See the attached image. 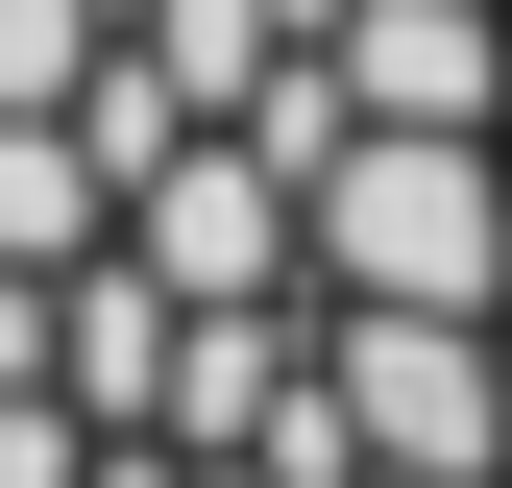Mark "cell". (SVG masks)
<instances>
[{
	"label": "cell",
	"instance_id": "6da1fadb",
	"mask_svg": "<svg viewBox=\"0 0 512 488\" xmlns=\"http://www.w3.org/2000/svg\"><path fill=\"white\" fill-rule=\"evenodd\" d=\"M317 269H342L366 318H488V293H512V171H488V122H366V147L317 171Z\"/></svg>",
	"mask_w": 512,
	"mask_h": 488
},
{
	"label": "cell",
	"instance_id": "7a4b0ae2",
	"mask_svg": "<svg viewBox=\"0 0 512 488\" xmlns=\"http://www.w3.org/2000/svg\"><path fill=\"white\" fill-rule=\"evenodd\" d=\"M342 440L488 488V464H512V342H488V318H342Z\"/></svg>",
	"mask_w": 512,
	"mask_h": 488
},
{
	"label": "cell",
	"instance_id": "3957f363",
	"mask_svg": "<svg viewBox=\"0 0 512 488\" xmlns=\"http://www.w3.org/2000/svg\"><path fill=\"white\" fill-rule=\"evenodd\" d=\"M342 98L366 122H512V25L488 0H342Z\"/></svg>",
	"mask_w": 512,
	"mask_h": 488
}]
</instances>
